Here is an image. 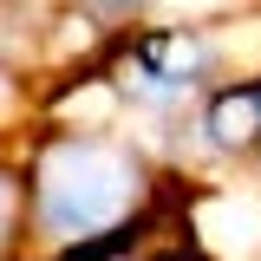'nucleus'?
I'll use <instances>...</instances> for the list:
<instances>
[{
    "mask_svg": "<svg viewBox=\"0 0 261 261\" xmlns=\"http://www.w3.org/2000/svg\"><path fill=\"white\" fill-rule=\"evenodd\" d=\"M20 176L27 228L46 255L137 216L163 183L150 170V150L118 137L111 124H39L20 150Z\"/></svg>",
    "mask_w": 261,
    "mask_h": 261,
    "instance_id": "f257e3e1",
    "label": "nucleus"
},
{
    "mask_svg": "<svg viewBox=\"0 0 261 261\" xmlns=\"http://www.w3.org/2000/svg\"><path fill=\"white\" fill-rule=\"evenodd\" d=\"M98 72H105V92L130 105L137 118L183 124L196 118L202 92L222 79V46L202 27L130 20V27H111V39L98 46Z\"/></svg>",
    "mask_w": 261,
    "mask_h": 261,
    "instance_id": "f03ea898",
    "label": "nucleus"
},
{
    "mask_svg": "<svg viewBox=\"0 0 261 261\" xmlns=\"http://www.w3.org/2000/svg\"><path fill=\"white\" fill-rule=\"evenodd\" d=\"M190 130H196V144L209 157L255 163L261 157V72H248V79H216L202 92V105H196Z\"/></svg>",
    "mask_w": 261,
    "mask_h": 261,
    "instance_id": "7ed1b4c3",
    "label": "nucleus"
},
{
    "mask_svg": "<svg viewBox=\"0 0 261 261\" xmlns=\"http://www.w3.org/2000/svg\"><path fill=\"white\" fill-rule=\"evenodd\" d=\"M33 228H27V176H20V157L0 150V261L27 255Z\"/></svg>",
    "mask_w": 261,
    "mask_h": 261,
    "instance_id": "20e7f679",
    "label": "nucleus"
},
{
    "mask_svg": "<svg viewBox=\"0 0 261 261\" xmlns=\"http://www.w3.org/2000/svg\"><path fill=\"white\" fill-rule=\"evenodd\" d=\"M79 20H92V27H130V20H144L150 13V0H65Z\"/></svg>",
    "mask_w": 261,
    "mask_h": 261,
    "instance_id": "39448f33",
    "label": "nucleus"
},
{
    "mask_svg": "<svg viewBox=\"0 0 261 261\" xmlns=\"http://www.w3.org/2000/svg\"><path fill=\"white\" fill-rule=\"evenodd\" d=\"M13 261H46V255H13Z\"/></svg>",
    "mask_w": 261,
    "mask_h": 261,
    "instance_id": "423d86ee",
    "label": "nucleus"
}]
</instances>
